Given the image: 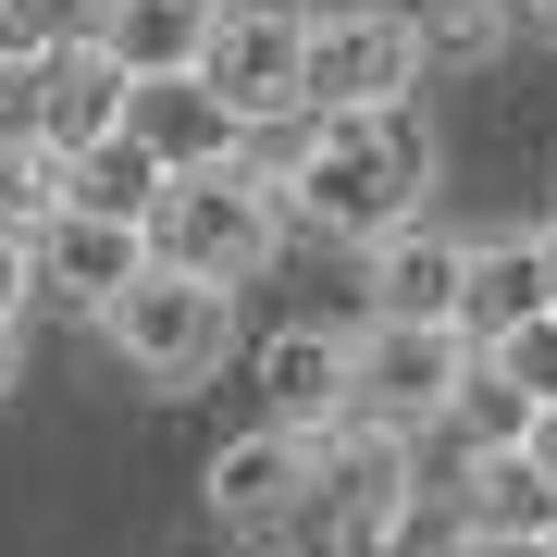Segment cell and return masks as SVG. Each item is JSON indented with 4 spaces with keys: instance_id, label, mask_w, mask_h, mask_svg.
I'll return each mask as SVG.
<instances>
[{
    "instance_id": "cell-28",
    "label": "cell",
    "mask_w": 557,
    "mask_h": 557,
    "mask_svg": "<svg viewBox=\"0 0 557 557\" xmlns=\"http://www.w3.org/2000/svg\"><path fill=\"white\" fill-rule=\"evenodd\" d=\"M533 458H545V471H557V397L533 409Z\"/></svg>"
},
{
    "instance_id": "cell-12",
    "label": "cell",
    "mask_w": 557,
    "mask_h": 557,
    "mask_svg": "<svg viewBox=\"0 0 557 557\" xmlns=\"http://www.w3.org/2000/svg\"><path fill=\"white\" fill-rule=\"evenodd\" d=\"M545 223H508V236H471V273H458V335L496 347L520 322H545Z\"/></svg>"
},
{
    "instance_id": "cell-10",
    "label": "cell",
    "mask_w": 557,
    "mask_h": 557,
    "mask_svg": "<svg viewBox=\"0 0 557 557\" xmlns=\"http://www.w3.org/2000/svg\"><path fill=\"white\" fill-rule=\"evenodd\" d=\"M137 273H149V223H112V211H50L38 223V298L100 322Z\"/></svg>"
},
{
    "instance_id": "cell-6",
    "label": "cell",
    "mask_w": 557,
    "mask_h": 557,
    "mask_svg": "<svg viewBox=\"0 0 557 557\" xmlns=\"http://www.w3.org/2000/svg\"><path fill=\"white\" fill-rule=\"evenodd\" d=\"M471 335L434 310H359V409L372 421H409V434H446V409H458V372H471Z\"/></svg>"
},
{
    "instance_id": "cell-23",
    "label": "cell",
    "mask_w": 557,
    "mask_h": 557,
    "mask_svg": "<svg viewBox=\"0 0 557 557\" xmlns=\"http://www.w3.org/2000/svg\"><path fill=\"white\" fill-rule=\"evenodd\" d=\"M25 298H38V236L0 223V322H25Z\"/></svg>"
},
{
    "instance_id": "cell-27",
    "label": "cell",
    "mask_w": 557,
    "mask_h": 557,
    "mask_svg": "<svg viewBox=\"0 0 557 557\" xmlns=\"http://www.w3.org/2000/svg\"><path fill=\"white\" fill-rule=\"evenodd\" d=\"M520 13V38H557V0H508Z\"/></svg>"
},
{
    "instance_id": "cell-3",
    "label": "cell",
    "mask_w": 557,
    "mask_h": 557,
    "mask_svg": "<svg viewBox=\"0 0 557 557\" xmlns=\"http://www.w3.org/2000/svg\"><path fill=\"white\" fill-rule=\"evenodd\" d=\"M298 236L285 223V186L260 174V161H186L174 186H161V211H149V248L161 260H186V273H211V285H248V273H273V248Z\"/></svg>"
},
{
    "instance_id": "cell-20",
    "label": "cell",
    "mask_w": 557,
    "mask_h": 557,
    "mask_svg": "<svg viewBox=\"0 0 557 557\" xmlns=\"http://www.w3.org/2000/svg\"><path fill=\"white\" fill-rule=\"evenodd\" d=\"M62 211V149H38V137H0V223H38Z\"/></svg>"
},
{
    "instance_id": "cell-26",
    "label": "cell",
    "mask_w": 557,
    "mask_h": 557,
    "mask_svg": "<svg viewBox=\"0 0 557 557\" xmlns=\"http://www.w3.org/2000/svg\"><path fill=\"white\" fill-rule=\"evenodd\" d=\"M25 384V322H0V397Z\"/></svg>"
},
{
    "instance_id": "cell-8",
    "label": "cell",
    "mask_w": 557,
    "mask_h": 557,
    "mask_svg": "<svg viewBox=\"0 0 557 557\" xmlns=\"http://www.w3.org/2000/svg\"><path fill=\"white\" fill-rule=\"evenodd\" d=\"M248 384H260V421L335 434V421L359 409V335H347V322H285V335H260Z\"/></svg>"
},
{
    "instance_id": "cell-9",
    "label": "cell",
    "mask_w": 557,
    "mask_h": 557,
    "mask_svg": "<svg viewBox=\"0 0 557 557\" xmlns=\"http://www.w3.org/2000/svg\"><path fill=\"white\" fill-rule=\"evenodd\" d=\"M310 471H322V434H285V421H248V434L211 446V520L223 533H285L310 508Z\"/></svg>"
},
{
    "instance_id": "cell-1",
    "label": "cell",
    "mask_w": 557,
    "mask_h": 557,
    "mask_svg": "<svg viewBox=\"0 0 557 557\" xmlns=\"http://www.w3.org/2000/svg\"><path fill=\"white\" fill-rule=\"evenodd\" d=\"M446 137L421 124V100H372V112H310V149L285 161V223L322 248H372L409 211H434Z\"/></svg>"
},
{
    "instance_id": "cell-14",
    "label": "cell",
    "mask_w": 557,
    "mask_h": 557,
    "mask_svg": "<svg viewBox=\"0 0 557 557\" xmlns=\"http://www.w3.org/2000/svg\"><path fill=\"white\" fill-rule=\"evenodd\" d=\"M124 124H137V137H149L161 161H174V174H186V161H236V149H248V112L223 100L211 75H137Z\"/></svg>"
},
{
    "instance_id": "cell-2",
    "label": "cell",
    "mask_w": 557,
    "mask_h": 557,
    "mask_svg": "<svg viewBox=\"0 0 557 557\" xmlns=\"http://www.w3.org/2000/svg\"><path fill=\"white\" fill-rule=\"evenodd\" d=\"M100 347L149 384V397H186V384H211L223 359H236V285H211V273H186V260L149 248V273L100 310Z\"/></svg>"
},
{
    "instance_id": "cell-5",
    "label": "cell",
    "mask_w": 557,
    "mask_h": 557,
    "mask_svg": "<svg viewBox=\"0 0 557 557\" xmlns=\"http://www.w3.org/2000/svg\"><path fill=\"white\" fill-rule=\"evenodd\" d=\"M434 75V38L397 0H347V13H310V112H372V100H421Z\"/></svg>"
},
{
    "instance_id": "cell-16",
    "label": "cell",
    "mask_w": 557,
    "mask_h": 557,
    "mask_svg": "<svg viewBox=\"0 0 557 557\" xmlns=\"http://www.w3.org/2000/svg\"><path fill=\"white\" fill-rule=\"evenodd\" d=\"M458 520L471 533H557V471L533 446H471L458 458Z\"/></svg>"
},
{
    "instance_id": "cell-18",
    "label": "cell",
    "mask_w": 557,
    "mask_h": 557,
    "mask_svg": "<svg viewBox=\"0 0 557 557\" xmlns=\"http://www.w3.org/2000/svg\"><path fill=\"white\" fill-rule=\"evenodd\" d=\"M446 446H533V397H520V384L496 372V359H471V372H458Z\"/></svg>"
},
{
    "instance_id": "cell-21",
    "label": "cell",
    "mask_w": 557,
    "mask_h": 557,
    "mask_svg": "<svg viewBox=\"0 0 557 557\" xmlns=\"http://www.w3.org/2000/svg\"><path fill=\"white\" fill-rule=\"evenodd\" d=\"M483 359H496V372L520 384V397L545 409V397H557V310H545V322H520V335H496V347H483Z\"/></svg>"
},
{
    "instance_id": "cell-24",
    "label": "cell",
    "mask_w": 557,
    "mask_h": 557,
    "mask_svg": "<svg viewBox=\"0 0 557 557\" xmlns=\"http://www.w3.org/2000/svg\"><path fill=\"white\" fill-rule=\"evenodd\" d=\"M458 557H557V533H471Z\"/></svg>"
},
{
    "instance_id": "cell-11",
    "label": "cell",
    "mask_w": 557,
    "mask_h": 557,
    "mask_svg": "<svg viewBox=\"0 0 557 557\" xmlns=\"http://www.w3.org/2000/svg\"><path fill=\"white\" fill-rule=\"evenodd\" d=\"M458 273H471V236L458 223H434V211H409L397 236H372L359 248V298L372 310H421V322H458Z\"/></svg>"
},
{
    "instance_id": "cell-13",
    "label": "cell",
    "mask_w": 557,
    "mask_h": 557,
    "mask_svg": "<svg viewBox=\"0 0 557 557\" xmlns=\"http://www.w3.org/2000/svg\"><path fill=\"white\" fill-rule=\"evenodd\" d=\"M124 100H137V75H124L100 38H50V50H38V137H50L62 161H75L87 137H112Z\"/></svg>"
},
{
    "instance_id": "cell-19",
    "label": "cell",
    "mask_w": 557,
    "mask_h": 557,
    "mask_svg": "<svg viewBox=\"0 0 557 557\" xmlns=\"http://www.w3.org/2000/svg\"><path fill=\"white\" fill-rule=\"evenodd\" d=\"M508 0H421V38H434V62H446V75H483V62H496L508 50Z\"/></svg>"
},
{
    "instance_id": "cell-29",
    "label": "cell",
    "mask_w": 557,
    "mask_h": 557,
    "mask_svg": "<svg viewBox=\"0 0 557 557\" xmlns=\"http://www.w3.org/2000/svg\"><path fill=\"white\" fill-rule=\"evenodd\" d=\"M545 298H557V223H545Z\"/></svg>"
},
{
    "instance_id": "cell-25",
    "label": "cell",
    "mask_w": 557,
    "mask_h": 557,
    "mask_svg": "<svg viewBox=\"0 0 557 557\" xmlns=\"http://www.w3.org/2000/svg\"><path fill=\"white\" fill-rule=\"evenodd\" d=\"M223 557H310V533H298V520H285V533H236Z\"/></svg>"
},
{
    "instance_id": "cell-22",
    "label": "cell",
    "mask_w": 557,
    "mask_h": 557,
    "mask_svg": "<svg viewBox=\"0 0 557 557\" xmlns=\"http://www.w3.org/2000/svg\"><path fill=\"white\" fill-rule=\"evenodd\" d=\"M50 38H75L62 0H0V62H25V50H50Z\"/></svg>"
},
{
    "instance_id": "cell-4",
    "label": "cell",
    "mask_w": 557,
    "mask_h": 557,
    "mask_svg": "<svg viewBox=\"0 0 557 557\" xmlns=\"http://www.w3.org/2000/svg\"><path fill=\"white\" fill-rule=\"evenodd\" d=\"M434 483V458H421L409 421H372V409H347L335 434H322V471H310V508H298V533L310 557H384V533H397V508Z\"/></svg>"
},
{
    "instance_id": "cell-15",
    "label": "cell",
    "mask_w": 557,
    "mask_h": 557,
    "mask_svg": "<svg viewBox=\"0 0 557 557\" xmlns=\"http://www.w3.org/2000/svg\"><path fill=\"white\" fill-rule=\"evenodd\" d=\"M211 25H223V0H100L87 38H100L124 75H199Z\"/></svg>"
},
{
    "instance_id": "cell-17",
    "label": "cell",
    "mask_w": 557,
    "mask_h": 557,
    "mask_svg": "<svg viewBox=\"0 0 557 557\" xmlns=\"http://www.w3.org/2000/svg\"><path fill=\"white\" fill-rule=\"evenodd\" d=\"M161 186H174V161H161L137 124H112V137H87L62 161V211H112V223H149Z\"/></svg>"
},
{
    "instance_id": "cell-7",
    "label": "cell",
    "mask_w": 557,
    "mask_h": 557,
    "mask_svg": "<svg viewBox=\"0 0 557 557\" xmlns=\"http://www.w3.org/2000/svg\"><path fill=\"white\" fill-rule=\"evenodd\" d=\"M199 75H211L248 124L310 112V13H298V0H223V25H211Z\"/></svg>"
}]
</instances>
